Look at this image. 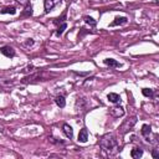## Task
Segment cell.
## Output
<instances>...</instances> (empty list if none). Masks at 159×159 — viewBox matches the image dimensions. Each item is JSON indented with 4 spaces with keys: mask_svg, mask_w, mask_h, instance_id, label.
<instances>
[{
    "mask_svg": "<svg viewBox=\"0 0 159 159\" xmlns=\"http://www.w3.org/2000/svg\"><path fill=\"white\" fill-rule=\"evenodd\" d=\"M100 147L106 152L114 153L118 148V142L113 134H106L100 139Z\"/></svg>",
    "mask_w": 159,
    "mask_h": 159,
    "instance_id": "6da1fadb",
    "label": "cell"
},
{
    "mask_svg": "<svg viewBox=\"0 0 159 159\" xmlns=\"http://www.w3.org/2000/svg\"><path fill=\"white\" fill-rule=\"evenodd\" d=\"M137 123V117H131L129 119H126L124 122H123V124L119 127V132H121V134H126L128 131H131L133 126Z\"/></svg>",
    "mask_w": 159,
    "mask_h": 159,
    "instance_id": "7a4b0ae2",
    "label": "cell"
},
{
    "mask_svg": "<svg viewBox=\"0 0 159 159\" xmlns=\"http://www.w3.org/2000/svg\"><path fill=\"white\" fill-rule=\"evenodd\" d=\"M42 72L40 73V72H37V73H34V75H31V76H28V77H24L23 80H21V82L23 83H32V82H37V81H47V77H45V76H42Z\"/></svg>",
    "mask_w": 159,
    "mask_h": 159,
    "instance_id": "3957f363",
    "label": "cell"
},
{
    "mask_svg": "<svg viewBox=\"0 0 159 159\" xmlns=\"http://www.w3.org/2000/svg\"><path fill=\"white\" fill-rule=\"evenodd\" d=\"M109 114L114 118H119L124 114V109L121 106H114V107H111L109 108Z\"/></svg>",
    "mask_w": 159,
    "mask_h": 159,
    "instance_id": "277c9868",
    "label": "cell"
},
{
    "mask_svg": "<svg viewBox=\"0 0 159 159\" xmlns=\"http://www.w3.org/2000/svg\"><path fill=\"white\" fill-rule=\"evenodd\" d=\"M62 1V0H45L44 4H45V12H50L52 9H54L56 5Z\"/></svg>",
    "mask_w": 159,
    "mask_h": 159,
    "instance_id": "5b68a950",
    "label": "cell"
},
{
    "mask_svg": "<svg viewBox=\"0 0 159 159\" xmlns=\"http://www.w3.org/2000/svg\"><path fill=\"white\" fill-rule=\"evenodd\" d=\"M0 52L6 57H14L15 56V50L11 46H3L0 48Z\"/></svg>",
    "mask_w": 159,
    "mask_h": 159,
    "instance_id": "8992f818",
    "label": "cell"
},
{
    "mask_svg": "<svg viewBox=\"0 0 159 159\" xmlns=\"http://www.w3.org/2000/svg\"><path fill=\"white\" fill-rule=\"evenodd\" d=\"M127 23H128V19L126 16H117L116 19H114V21H112V23L109 24V26L113 28V26H118V25H124Z\"/></svg>",
    "mask_w": 159,
    "mask_h": 159,
    "instance_id": "52a82bcc",
    "label": "cell"
},
{
    "mask_svg": "<svg viewBox=\"0 0 159 159\" xmlns=\"http://www.w3.org/2000/svg\"><path fill=\"white\" fill-rule=\"evenodd\" d=\"M87 139H88V131H87V128H82L81 131H80V133H78V142H81V143H86L87 142Z\"/></svg>",
    "mask_w": 159,
    "mask_h": 159,
    "instance_id": "ba28073f",
    "label": "cell"
},
{
    "mask_svg": "<svg viewBox=\"0 0 159 159\" xmlns=\"http://www.w3.org/2000/svg\"><path fill=\"white\" fill-rule=\"evenodd\" d=\"M62 128H64V133H65V135L67 137V138L72 139V137H73V129H72V127L70 126V124H67V123H65V124L62 126Z\"/></svg>",
    "mask_w": 159,
    "mask_h": 159,
    "instance_id": "9c48e42d",
    "label": "cell"
},
{
    "mask_svg": "<svg viewBox=\"0 0 159 159\" xmlns=\"http://www.w3.org/2000/svg\"><path fill=\"white\" fill-rule=\"evenodd\" d=\"M152 133V127L149 124H143L142 126V134L144 138H147V140H149V134Z\"/></svg>",
    "mask_w": 159,
    "mask_h": 159,
    "instance_id": "30bf717a",
    "label": "cell"
},
{
    "mask_svg": "<svg viewBox=\"0 0 159 159\" xmlns=\"http://www.w3.org/2000/svg\"><path fill=\"white\" fill-rule=\"evenodd\" d=\"M107 100L109 101V102H112V103H119V102H121V97H119V95L114 93V92L107 95Z\"/></svg>",
    "mask_w": 159,
    "mask_h": 159,
    "instance_id": "8fae6325",
    "label": "cell"
},
{
    "mask_svg": "<svg viewBox=\"0 0 159 159\" xmlns=\"http://www.w3.org/2000/svg\"><path fill=\"white\" fill-rule=\"evenodd\" d=\"M103 62H104V65L109 66V67H121V64L114 59H106V60H103Z\"/></svg>",
    "mask_w": 159,
    "mask_h": 159,
    "instance_id": "7c38bea8",
    "label": "cell"
},
{
    "mask_svg": "<svg viewBox=\"0 0 159 159\" xmlns=\"http://www.w3.org/2000/svg\"><path fill=\"white\" fill-rule=\"evenodd\" d=\"M142 156H143V151L140 148H134L131 151V157L133 159H139Z\"/></svg>",
    "mask_w": 159,
    "mask_h": 159,
    "instance_id": "4fadbf2b",
    "label": "cell"
},
{
    "mask_svg": "<svg viewBox=\"0 0 159 159\" xmlns=\"http://www.w3.org/2000/svg\"><path fill=\"white\" fill-rule=\"evenodd\" d=\"M55 102H56V104L59 106L60 108H64L65 106H66V100H65L64 96H57L56 98H55Z\"/></svg>",
    "mask_w": 159,
    "mask_h": 159,
    "instance_id": "5bb4252c",
    "label": "cell"
},
{
    "mask_svg": "<svg viewBox=\"0 0 159 159\" xmlns=\"http://www.w3.org/2000/svg\"><path fill=\"white\" fill-rule=\"evenodd\" d=\"M1 14H10V15H15L16 14V9L14 6H5L1 10Z\"/></svg>",
    "mask_w": 159,
    "mask_h": 159,
    "instance_id": "9a60e30c",
    "label": "cell"
},
{
    "mask_svg": "<svg viewBox=\"0 0 159 159\" xmlns=\"http://www.w3.org/2000/svg\"><path fill=\"white\" fill-rule=\"evenodd\" d=\"M77 104H80V109H77V111H85V108H86V106H87V102H86L85 98H77L76 106Z\"/></svg>",
    "mask_w": 159,
    "mask_h": 159,
    "instance_id": "2e32d148",
    "label": "cell"
},
{
    "mask_svg": "<svg viewBox=\"0 0 159 159\" xmlns=\"http://www.w3.org/2000/svg\"><path fill=\"white\" fill-rule=\"evenodd\" d=\"M32 12H34V11H32V6L29 4V5H26V6H25V10L23 11V16L29 17V16H31V15H32Z\"/></svg>",
    "mask_w": 159,
    "mask_h": 159,
    "instance_id": "e0dca14e",
    "label": "cell"
},
{
    "mask_svg": "<svg viewBox=\"0 0 159 159\" xmlns=\"http://www.w3.org/2000/svg\"><path fill=\"white\" fill-rule=\"evenodd\" d=\"M66 28H67V24H66V23H62V24H61V26H60L59 29H57V31H56V35H57V36H61V35L64 34V31L66 30Z\"/></svg>",
    "mask_w": 159,
    "mask_h": 159,
    "instance_id": "ac0fdd59",
    "label": "cell"
},
{
    "mask_svg": "<svg viewBox=\"0 0 159 159\" xmlns=\"http://www.w3.org/2000/svg\"><path fill=\"white\" fill-rule=\"evenodd\" d=\"M83 20H85L86 24H90L91 26H96V24H97V21L95 19H92L91 16H85L83 17Z\"/></svg>",
    "mask_w": 159,
    "mask_h": 159,
    "instance_id": "d6986e66",
    "label": "cell"
},
{
    "mask_svg": "<svg viewBox=\"0 0 159 159\" xmlns=\"http://www.w3.org/2000/svg\"><path fill=\"white\" fill-rule=\"evenodd\" d=\"M142 93H143V96H145V97H153L154 91L151 90V88H143V90H142Z\"/></svg>",
    "mask_w": 159,
    "mask_h": 159,
    "instance_id": "ffe728a7",
    "label": "cell"
},
{
    "mask_svg": "<svg viewBox=\"0 0 159 159\" xmlns=\"http://www.w3.org/2000/svg\"><path fill=\"white\" fill-rule=\"evenodd\" d=\"M152 157L153 158H159V152H158V149H153V152H152Z\"/></svg>",
    "mask_w": 159,
    "mask_h": 159,
    "instance_id": "44dd1931",
    "label": "cell"
},
{
    "mask_svg": "<svg viewBox=\"0 0 159 159\" xmlns=\"http://www.w3.org/2000/svg\"><path fill=\"white\" fill-rule=\"evenodd\" d=\"M25 45L26 46H32L34 45V40L32 39H28V41L25 42Z\"/></svg>",
    "mask_w": 159,
    "mask_h": 159,
    "instance_id": "7402d4cb",
    "label": "cell"
},
{
    "mask_svg": "<svg viewBox=\"0 0 159 159\" xmlns=\"http://www.w3.org/2000/svg\"><path fill=\"white\" fill-rule=\"evenodd\" d=\"M17 1L21 3V4H23V5H25V6H26V5H29V4H30V3H29V0H17Z\"/></svg>",
    "mask_w": 159,
    "mask_h": 159,
    "instance_id": "603a6c76",
    "label": "cell"
}]
</instances>
